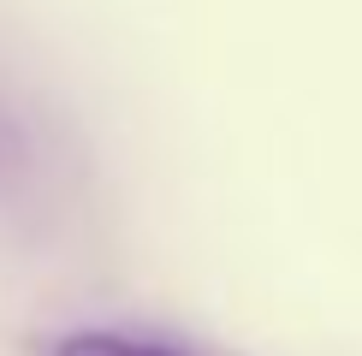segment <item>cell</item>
Masks as SVG:
<instances>
[{
	"mask_svg": "<svg viewBox=\"0 0 362 356\" xmlns=\"http://www.w3.org/2000/svg\"><path fill=\"white\" fill-rule=\"evenodd\" d=\"M48 356H185L160 338H137V333H113V326H83V333H66Z\"/></svg>",
	"mask_w": 362,
	"mask_h": 356,
	"instance_id": "6da1fadb",
	"label": "cell"
},
{
	"mask_svg": "<svg viewBox=\"0 0 362 356\" xmlns=\"http://www.w3.org/2000/svg\"><path fill=\"white\" fill-rule=\"evenodd\" d=\"M12 160H18V131H12V119L0 113V172H6Z\"/></svg>",
	"mask_w": 362,
	"mask_h": 356,
	"instance_id": "7a4b0ae2",
	"label": "cell"
}]
</instances>
